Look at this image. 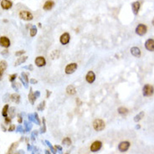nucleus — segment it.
<instances>
[{
    "label": "nucleus",
    "mask_w": 154,
    "mask_h": 154,
    "mask_svg": "<svg viewBox=\"0 0 154 154\" xmlns=\"http://www.w3.org/2000/svg\"><path fill=\"white\" fill-rule=\"evenodd\" d=\"M106 127L105 122L101 119H96L93 122V127L96 132H101Z\"/></svg>",
    "instance_id": "1"
},
{
    "label": "nucleus",
    "mask_w": 154,
    "mask_h": 154,
    "mask_svg": "<svg viewBox=\"0 0 154 154\" xmlns=\"http://www.w3.org/2000/svg\"><path fill=\"white\" fill-rule=\"evenodd\" d=\"M154 93V88L153 85H149V84H147L143 86L142 88V95L146 97L148 96H153Z\"/></svg>",
    "instance_id": "2"
},
{
    "label": "nucleus",
    "mask_w": 154,
    "mask_h": 154,
    "mask_svg": "<svg viewBox=\"0 0 154 154\" xmlns=\"http://www.w3.org/2000/svg\"><path fill=\"white\" fill-rule=\"evenodd\" d=\"M78 68V64L76 63H71V64H67L65 66V69H64V72L67 75H71L75 72Z\"/></svg>",
    "instance_id": "3"
},
{
    "label": "nucleus",
    "mask_w": 154,
    "mask_h": 154,
    "mask_svg": "<svg viewBox=\"0 0 154 154\" xmlns=\"http://www.w3.org/2000/svg\"><path fill=\"white\" fill-rule=\"evenodd\" d=\"M19 15V18L21 19H24V20H26V21H30L34 19L32 13L29 11H26V10L21 11Z\"/></svg>",
    "instance_id": "4"
},
{
    "label": "nucleus",
    "mask_w": 154,
    "mask_h": 154,
    "mask_svg": "<svg viewBox=\"0 0 154 154\" xmlns=\"http://www.w3.org/2000/svg\"><path fill=\"white\" fill-rule=\"evenodd\" d=\"M147 31H148V28L145 24H140L137 25V27L136 28V34H138L140 36H142L144 34H146Z\"/></svg>",
    "instance_id": "5"
},
{
    "label": "nucleus",
    "mask_w": 154,
    "mask_h": 154,
    "mask_svg": "<svg viewBox=\"0 0 154 154\" xmlns=\"http://www.w3.org/2000/svg\"><path fill=\"white\" fill-rule=\"evenodd\" d=\"M70 40H71V35H70L69 33H64L63 34H61L60 38H59V42L63 45L69 44Z\"/></svg>",
    "instance_id": "6"
},
{
    "label": "nucleus",
    "mask_w": 154,
    "mask_h": 154,
    "mask_svg": "<svg viewBox=\"0 0 154 154\" xmlns=\"http://www.w3.org/2000/svg\"><path fill=\"white\" fill-rule=\"evenodd\" d=\"M19 80H20V81L22 82V84L24 85V86L25 87V88H29V77H28V75L26 74V73L24 72L21 73V76L19 77Z\"/></svg>",
    "instance_id": "7"
},
{
    "label": "nucleus",
    "mask_w": 154,
    "mask_h": 154,
    "mask_svg": "<svg viewBox=\"0 0 154 154\" xmlns=\"http://www.w3.org/2000/svg\"><path fill=\"white\" fill-rule=\"evenodd\" d=\"M130 142L129 141H122L120 144L118 145V150L122 153H124V152H127V150L130 148Z\"/></svg>",
    "instance_id": "8"
},
{
    "label": "nucleus",
    "mask_w": 154,
    "mask_h": 154,
    "mask_svg": "<svg viewBox=\"0 0 154 154\" xmlns=\"http://www.w3.org/2000/svg\"><path fill=\"white\" fill-rule=\"evenodd\" d=\"M11 43H10L9 38L6 36H1L0 37V45L3 48H8L10 46Z\"/></svg>",
    "instance_id": "9"
},
{
    "label": "nucleus",
    "mask_w": 154,
    "mask_h": 154,
    "mask_svg": "<svg viewBox=\"0 0 154 154\" xmlns=\"http://www.w3.org/2000/svg\"><path fill=\"white\" fill-rule=\"evenodd\" d=\"M101 147H102L101 141H94V142L91 144V146H90V151L93 152V153H96V152H98L100 149H101Z\"/></svg>",
    "instance_id": "10"
},
{
    "label": "nucleus",
    "mask_w": 154,
    "mask_h": 154,
    "mask_svg": "<svg viewBox=\"0 0 154 154\" xmlns=\"http://www.w3.org/2000/svg\"><path fill=\"white\" fill-rule=\"evenodd\" d=\"M85 80L88 82L89 84H92L96 80V75L92 71H88V73L85 76Z\"/></svg>",
    "instance_id": "11"
},
{
    "label": "nucleus",
    "mask_w": 154,
    "mask_h": 154,
    "mask_svg": "<svg viewBox=\"0 0 154 154\" xmlns=\"http://www.w3.org/2000/svg\"><path fill=\"white\" fill-rule=\"evenodd\" d=\"M34 63H35L36 66L38 67H43L46 64V60H45V57L43 56H38L34 59Z\"/></svg>",
    "instance_id": "12"
},
{
    "label": "nucleus",
    "mask_w": 154,
    "mask_h": 154,
    "mask_svg": "<svg viewBox=\"0 0 154 154\" xmlns=\"http://www.w3.org/2000/svg\"><path fill=\"white\" fill-rule=\"evenodd\" d=\"M145 48L148 50V51H154V39L153 38H149L145 43Z\"/></svg>",
    "instance_id": "13"
},
{
    "label": "nucleus",
    "mask_w": 154,
    "mask_h": 154,
    "mask_svg": "<svg viewBox=\"0 0 154 154\" xmlns=\"http://www.w3.org/2000/svg\"><path fill=\"white\" fill-rule=\"evenodd\" d=\"M12 6H13V3L9 0H2L1 1V7L3 9H9L12 8Z\"/></svg>",
    "instance_id": "14"
},
{
    "label": "nucleus",
    "mask_w": 154,
    "mask_h": 154,
    "mask_svg": "<svg viewBox=\"0 0 154 154\" xmlns=\"http://www.w3.org/2000/svg\"><path fill=\"white\" fill-rule=\"evenodd\" d=\"M54 5H55V2L52 1V0H48V1L45 2V3L44 4L43 8L45 10H46V11H49V10L53 8Z\"/></svg>",
    "instance_id": "15"
},
{
    "label": "nucleus",
    "mask_w": 154,
    "mask_h": 154,
    "mask_svg": "<svg viewBox=\"0 0 154 154\" xmlns=\"http://www.w3.org/2000/svg\"><path fill=\"white\" fill-rule=\"evenodd\" d=\"M140 3L138 1H136V2H133V3H132V12H133V13L135 15H136L138 13V12H139V9H140Z\"/></svg>",
    "instance_id": "16"
},
{
    "label": "nucleus",
    "mask_w": 154,
    "mask_h": 154,
    "mask_svg": "<svg viewBox=\"0 0 154 154\" xmlns=\"http://www.w3.org/2000/svg\"><path fill=\"white\" fill-rule=\"evenodd\" d=\"M65 90H66V93H67L69 96H74V95H76V90L73 85H68V86L66 87Z\"/></svg>",
    "instance_id": "17"
},
{
    "label": "nucleus",
    "mask_w": 154,
    "mask_h": 154,
    "mask_svg": "<svg viewBox=\"0 0 154 154\" xmlns=\"http://www.w3.org/2000/svg\"><path fill=\"white\" fill-rule=\"evenodd\" d=\"M131 53L134 57H140L141 56V50L138 47H132L131 48Z\"/></svg>",
    "instance_id": "18"
},
{
    "label": "nucleus",
    "mask_w": 154,
    "mask_h": 154,
    "mask_svg": "<svg viewBox=\"0 0 154 154\" xmlns=\"http://www.w3.org/2000/svg\"><path fill=\"white\" fill-rule=\"evenodd\" d=\"M10 100H11L13 102L19 104V103L20 102V96L17 93L12 94V95H10Z\"/></svg>",
    "instance_id": "19"
},
{
    "label": "nucleus",
    "mask_w": 154,
    "mask_h": 154,
    "mask_svg": "<svg viewBox=\"0 0 154 154\" xmlns=\"http://www.w3.org/2000/svg\"><path fill=\"white\" fill-rule=\"evenodd\" d=\"M28 59V56H20L19 57V59H17L16 61H15V64H14V66H17V65H20L21 64H24V62H25L26 60Z\"/></svg>",
    "instance_id": "20"
},
{
    "label": "nucleus",
    "mask_w": 154,
    "mask_h": 154,
    "mask_svg": "<svg viewBox=\"0 0 154 154\" xmlns=\"http://www.w3.org/2000/svg\"><path fill=\"white\" fill-rule=\"evenodd\" d=\"M28 97H29V102H30V104L34 105V102H35L36 98L34 97V92H33V90H32V88H30V90H29V93Z\"/></svg>",
    "instance_id": "21"
},
{
    "label": "nucleus",
    "mask_w": 154,
    "mask_h": 154,
    "mask_svg": "<svg viewBox=\"0 0 154 154\" xmlns=\"http://www.w3.org/2000/svg\"><path fill=\"white\" fill-rule=\"evenodd\" d=\"M7 67H8V63L6 60H1L0 61V71L2 73H3L6 71Z\"/></svg>",
    "instance_id": "22"
},
{
    "label": "nucleus",
    "mask_w": 154,
    "mask_h": 154,
    "mask_svg": "<svg viewBox=\"0 0 154 154\" xmlns=\"http://www.w3.org/2000/svg\"><path fill=\"white\" fill-rule=\"evenodd\" d=\"M8 109H9V106L8 104H6L2 109V116L3 117H7L8 116Z\"/></svg>",
    "instance_id": "23"
},
{
    "label": "nucleus",
    "mask_w": 154,
    "mask_h": 154,
    "mask_svg": "<svg viewBox=\"0 0 154 154\" xmlns=\"http://www.w3.org/2000/svg\"><path fill=\"white\" fill-rule=\"evenodd\" d=\"M118 113L120 115H122V116H125L127 115V113H128V109H127L126 107H123V106H121V107L118 108Z\"/></svg>",
    "instance_id": "24"
},
{
    "label": "nucleus",
    "mask_w": 154,
    "mask_h": 154,
    "mask_svg": "<svg viewBox=\"0 0 154 154\" xmlns=\"http://www.w3.org/2000/svg\"><path fill=\"white\" fill-rule=\"evenodd\" d=\"M144 115H145V113H144V111H141V112L139 113V114H137L136 116H135V117H134V121L136 122H140V121L142 119V117H144Z\"/></svg>",
    "instance_id": "25"
},
{
    "label": "nucleus",
    "mask_w": 154,
    "mask_h": 154,
    "mask_svg": "<svg viewBox=\"0 0 154 154\" xmlns=\"http://www.w3.org/2000/svg\"><path fill=\"white\" fill-rule=\"evenodd\" d=\"M18 147H19V143L18 142H13V144L11 145V147L9 148V149H8V153L13 154V153L14 152V150H16Z\"/></svg>",
    "instance_id": "26"
},
{
    "label": "nucleus",
    "mask_w": 154,
    "mask_h": 154,
    "mask_svg": "<svg viewBox=\"0 0 154 154\" xmlns=\"http://www.w3.org/2000/svg\"><path fill=\"white\" fill-rule=\"evenodd\" d=\"M37 31H38L37 27L36 26H33L30 29V30H29V34H30L31 37H34L37 34Z\"/></svg>",
    "instance_id": "27"
},
{
    "label": "nucleus",
    "mask_w": 154,
    "mask_h": 154,
    "mask_svg": "<svg viewBox=\"0 0 154 154\" xmlns=\"http://www.w3.org/2000/svg\"><path fill=\"white\" fill-rule=\"evenodd\" d=\"M62 144L64 146H71V140L69 137H64L62 140Z\"/></svg>",
    "instance_id": "28"
},
{
    "label": "nucleus",
    "mask_w": 154,
    "mask_h": 154,
    "mask_svg": "<svg viewBox=\"0 0 154 154\" xmlns=\"http://www.w3.org/2000/svg\"><path fill=\"white\" fill-rule=\"evenodd\" d=\"M24 127H25V131L26 132H29V131L31 130V128H32V124H31L30 122H26V121H24Z\"/></svg>",
    "instance_id": "29"
},
{
    "label": "nucleus",
    "mask_w": 154,
    "mask_h": 154,
    "mask_svg": "<svg viewBox=\"0 0 154 154\" xmlns=\"http://www.w3.org/2000/svg\"><path fill=\"white\" fill-rule=\"evenodd\" d=\"M45 107V101H41V102H40L39 104H38L37 109H38V111H44Z\"/></svg>",
    "instance_id": "30"
},
{
    "label": "nucleus",
    "mask_w": 154,
    "mask_h": 154,
    "mask_svg": "<svg viewBox=\"0 0 154 154\" xmlns=\"http://www.w3.org/2000/svg\"><path fill=\"white\" fill-rule=\"evenodd\" d=\"M19 83H16V82H12V88L15 90V91H19V85H18Z\"/></svg>",
    "instance_id": "31"
},
{
    "label": "nucleus",
    "mask_w": 154,
    "mask_h": 154,
    "mask_svg": "<svg viewBox=\"0 0 154 154\" xmlns=\"http://www.w3.org/2000/svg\"><path fill=\"white\" fill-rule=\"evenodd\" d=\"M46 132V126H45V119L43 118V127L40 129V133H45Z\"/></svg>",
    "instance_id": "32"
},
{
    "label": "nucleus",
    "mask_w": 154,
    "mask_h": 154,
    "mask_svg": "<svg viewBox=\"0 0 154 154\" xmlns=\"http://www.w3.org/2000/svg\"><path fill=\"white\" fill-rule=\"evenodd\" d=\"M34 123H36L37 125H40V121H39V118H38V115L37 113H34Z\"/></svg>",
    "instance_id": "33"
},
{
    "label": "nucleus",
    "mask_w": 154,
    "mask_h": 154,
    "mask_svg": "<svg viewBox=\"0 0 154 154\" xmlns=\"http://www.w3.org/2000/svg\"><path fill=\"white\" fill-rule=\"evenodd\" d=\"M9 114H10V117L11 118H13V116H15V107H10V110H9Z\"/></svg>",
    "instance_id": "34"
},
{
    "label": "nucleus",
    "mask_w": 154,
    "mask_h": 154,
    "mask_svg": "<svg viewBox=\"0 0 154 154\" xmlns=\"http://www.w3.org/2000/svg\"><path fill=\"white\" fill-rule=\"evenodd\" d=\"M24 53H25V50H19V51H17L16 53H15V55H16L17 57H20V56H23Z\"/></svg>",
    "instance_id": "35"
},
{
    "label": "nucleus",
    "mask_w": 154,
    "mask_h": 154,
    "mask_svg": "<svg viewBox=\"0 0 154 154\" xmlns=\"http://www.w3.org/2000/svg\"><path fill=\"white\" fill-rule=\"evenodd\" d=\"M17 74H13V75H10L9 76V78H8V80H9L10 82H13L15 80V79L17 78Z\"/></svg>",
    "instance_id": "36"
},
{
    "label": "nucleus",
    "mask_w": 154,
    "mask_h": 154,
    "mask_svg": "<svg viewBox=\"0 0 154 154\" xmlns=\"http://www.w3.org/2000/svg\"><path fill=\"white\" fill-rule=\"evenodd\" d=\"M3 100L4 102H8V101H10V95L9 94H5V95L3 96Z\"/></svg>",
    "instance_id": "37"
},
{
    "label": "nucleus",
    "mask_w": 154,
    "mask_h": 154,
    "mask_svg": "<svg viewBox=\"0 0 154 154\" xmlns=\"http://www.w3.org/2000/svg\"><path fill=\"white\" fill-rule=\"evenodd\" d=\"M28 118L30 122H34V114H29L28 115Z\"/></svg>",
    "instance_id": "38"
},
{
    "label": "nucleus",
    "mask_w": 154,
    "mask_h": 154,
    "mask_svg": "<svg viewBox=\"0 0 154 154\" xmlns=\"http://www.w3.org/2000/svg\"><path fill=\"white\" fill-rule=\"evenodd\" d=\"M11 117H8V116H7V117H4V121H5V124H10L11 123Z\"/></svg>",
    "instance_id": "39"
},
{
    "label": "nucleus",
    "mask_w": 154,
    "mask_h": 154,
    "mask_svg": "<svg viewBox=\"0 0 154 154\" xmlns=\"http://www.w3.org/2000/svg\"><path fill=\"white\" fill-rule=\"evenodd\" d=\"M15 129H16V127L12 124V125H10L9 128H8V132H13V131H15Z\"/></svg>",
    "instance_id": "40"
},
{
    "label": "nucleus",
    "mask_w": 154,
    "mask_h": 154,
    "mask_svg": "<svg viewBox=\"0 0 154 154\" xmlns=\"http://www.w3.org/2000/svg\"><path fill=\"white\" fill-rule=\"evenodd\" d=\"M16 132H23V131H24V129H23V127L21 125H19L17 127V129H16Z\"/></svg>",
    "instance_id": "41"
},
{
    "label": "nucleus",
    "mask_w": 154,
    "mask_h": 154,
    "mask_svg": "<svg viewBox=\"0 0 154 154\" xmlns=\"http://www.w3.org/2000/svg\"><path fill=\"white\" fill-rule=\"evenodd\" d=\"M24 69H28V70H29V71H33V70H34V67H33L32 64H29V65L24 66Z\"/></svg>",
    "instance_id": "42"
},
{
    "label": "nucleus",
    "mask_w": 154,
    "mask_h": 154,
    "mask_svg": "<svg viewBox=\"0 0 154 154\" xmlns=\"http://www.w3.org/2000/svg\"><path fill=\"white\" fill-rule=\"evenodd\" d=\"M34 97L37 99V98H38L40 96V92L38 91V90H36L35 92H34Z\"/></svg>",
    "instance_id": "43"
},
{
    "label": "nucleus",
    "mask_w": 154,
    "mask_h": 154,
    "mask_svg": "<svg viewBox=\"0 0 154 154\" xmlns=\"http://www.w3.org/2000/svg\"><path fill=\"white\" fill-rule=\"evenodd\" d=\"M29 82H30V84H34V85H35V84L38 83V80H35V79H30V80H29Z\"/></svg>",
    "instance_id": "44"
},
{
    "label": "nucleus",
    "mask_w": 154,
    "mask_h": 154,
    "mask_svg": "<svg viewBox=\"0 0 154 154\" xmlns=\"http://www.w3.org/2000/svg\"><path fill=\"white\" fill-rule=\"evenodd\" d=\"M8 50H3V51L1 52V55H3V56H5V55H8Z\"/></svg>",
    "instance_id": "45"
},
{
    "label": "nucleus",
    "mask_w": 154,
    "mask_h": 154,
    "mask_svg": "<svg viewBox=\"0 0 154 154\" xmlns=\"http://www.w3.org/2000/svg\"><path fill=\"white\" fill-rule=\"evenodd\" d=\"M18 122L19 123H22L23 122V119H22V116H21V114H19L18 116Z\"/></svg>",
    "instance_id": "46"
},
{
    "label": "nucleus",
    "mask_w": 154,
    "mask_h": 154,
    "mask_svg": "<svg viewBox=\"0 0 154 154\" xmlns=\"http://www.w3.org/2000/svg\"><path fill=\"white\" fill-rule=\"evenodd\" d=\"M55 149H56V151H57V150H59V152H60V151H62V148H61V147L60 146H59V145H56V146H55Z\"/></svg>",
    "instance_id": "47"
},
{
    "label": "nucleus",
    "mask_w": 154,
    "mask_h": 154,
    "mask_svg": "<svg viewBox=\"0 0 154 154\" xmlns=\"http://www.w3.org/2000/svg\"><path fill=\"white\" fill-rule=\"evenodd\" d=\"M46 92H47V94H46V97H47V98H49V97H50V96L51 95V91H50V90H46Z\"/></svg>",
    "instance_id": "48"
},
{
    "label": "nucleus",
    "mask_w": 154,
    "mask_h": 154,
    "mask_svg": "<svg viewBox=\"0 0 154 154\" xmlns=\"http://www.w3.org/2000/svg\"><path fill=\"white\" fill-rule=\"evenodd\" d=\"M45 154H51V153H50V152L49 151V150H45Z\"/></svg>",
    "instance_id": "49"
},
{
    "label": "nucleus",
    "mask_w": 154,
    "mask_h": 154,
    "mask_svg": "<svg viewBox=\"0 0 154 154\" xmlns=\"http://www.w3.org/2000/svg\"><path fill=\"white\" fill-rule=\"evenodd\" d=\"M3 73H2L1 71H0V80H1L2 78H3Z\"/></svg>",
    "instance_id": "50"
},
{
    "label": "nucleus",
    "mask_w": 154,
    "mask_h": 154,
    "mask_svg": "<svg viewBox=\"0 0 154 154\" xmlns=\"http://www.w3.org/2000/svg\"><path fill=\"white\" fill-rule=\"evenodd\" d=\"M136 129H139V128H140V125H137V126H136Z\"/></svg>",
    "instance_id": "51"
},
{
    "label": "nucleus",
    "mask_w": 154,
    "mask_h": 154,
    "mask_svg": "<svg viewBox=\"0 0 154 154\" xmlns=\"http://www.w3.org/2000/svg\"><path fill=\"white\" fill-rule=\"evenodd\" d=\"M152 23H153V25L154 26V18H153V21H152Z\"/></svg>",
    "instance_id": "52"
},
{
    "label": "nucleus",
    "mask_w": 154,
    "mask_h": 154,
    "mask_svg": "<svg viewBox=\"0 0 154 154\" xmlns=\"http://www.w3.org/2000/svg\"><path fill=\"white\" fill-rule=\"evenodd\" d=\"M8 154H12V153H8Z\"/></svg>",
    "instance_id": "53"
},
{
    "label": "nucleus",
    "mask_w": 154,
    "mask_h": 154,
    "mask_svg": "<svg viewBox=\"0 0 154 154\" xmlns=\"http://www.w3.org/2000/svg\"><path fill=\"white\" fill-rule=\"evenodd\" d=\"M65 154H69V153H65Z\"/></svg>",
    "instance_id": "54"
}]
</instances>
